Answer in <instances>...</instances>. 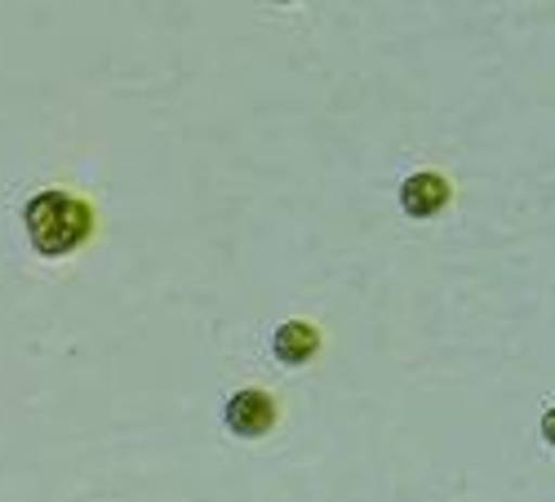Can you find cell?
<instances>
[{"label":"cell","mask_w":555,"mask_h":502,"mask_svg":"<svg viewBox=\"0 0 555 502\" xmlns=\"http://www.w3.org/2000/svg\"><path fill=\"white\" fill-rule=\"evenodd\" d=\"M400 205L413 218H436L449 205V182L440 173H413L400 188Z\"/></svg>","instance_id":"3957f363"},{"label":"cell","mask_w":555,"mask_h":502,"mask_svg":"<svg viewBox=\"0 0 555 502\" xmlns=\"http://www.w3.org/2000/svg\"><path fill=\"white\" fill-rule=\"evenodd\" d=\"M542 440L555 445V409H546V414H542Z\"/></svg>","instance_id":"5b68a950"},{"label":"cell","mask_w":555,"mask_h":502,"mask_svg":"<svg viewBox=\"0 0 555 502\" xmlns=\"http://www.w3.org/2000/svg\"><path fill=\"white\" fill-rule=\"evenodd\" d=\"M222 419H227V427L236 432L241 440H258L275 423V400L267 391H258V387H245V391H236V396L227 400V414Z\"/></svg>","instance_id":"7a4b0ae2"},{"label":"cell","mask_w":555,"mask_h":502,"mask_svg":"<svg viewBox=\"0 0 555 502\" xmlns=\"http://www.w3.org/2000/svg\"><path fill=\"white\" fill-rule=\"evenodd\" d=\"M23 222H27L31 249L44 254V258H67L72 249L85 245L89 232H94V214H89V205H80L67 192H40L27 205Z\"/></svg>","instance_id":"6da1fadb"},{"label":"cell","mask_w":555,"mask_h":502,"mask_svg":"<svg viewBox=\"0 0 555 502\" xmlns=\"http://www.w3.org/2000/svg\"><path fill=\"white\" fill-rule=\"evenodd\" d=\"M315 347H320V334L307 321H285L271 338V351H275L281 364H307L315 356Z\"/></svg>","instance_id":"277c9868"}]
</instances>
